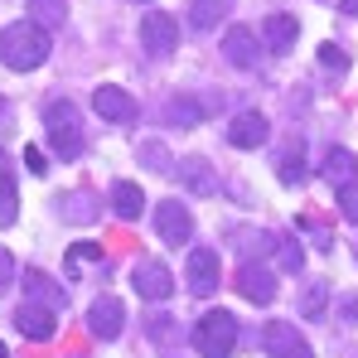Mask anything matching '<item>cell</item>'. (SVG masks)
I'll use <instances>...</instances> for the list:
<instances>
[{
    "label": "cell",
    "instance_id": "obj_8",
    "mask_svg": "<svg viewBox=\"0 0 358 358\" xmlns=\"http://www.w3.org/2000/svg\"><path fill=\"white\" fill-rule=\"evenodd\" d=\"M131 286H136V296H141V300H170V296H175V276H170L165 262H136Z\"/></svg>",
    "mask_w": 358,
    "mask_h": 358
},
{
    "label": "cell",
    "instance_id": "obj_16",
    "mask_svg": "<svg viewBox=\"0 0 358 358\" xmlns=\"http://www.w3.org/2000/svg\"><path fill=\"white\" fill-rule=\"evenodd\" d=\"M175 175L194 189V194H213L218 189V175L208 170V160H199V155H189V160H175Z\"/></svg>",
    "mask_w": 358,
    "mask_h": 358
},
{
    "label": "cell",
    "instance_id": "obj_2",
    "mask_svg": "<svg viewBox=\"0 0 358 358\" xmlns=\"http://www.w3.org/2000/svg\"><path fill=\"white\" fill-rule=\"evenodd\" d=\"M44 131H49V150L59 160H78L83 155V117H78V107L68 97L44 107Z\"/></svg>",
    "mask_w": 358,
    "mask_h": 358
},
{
    "label": "cell",
    "instance_id": "obj_18",
    "mask_svg": "<svg viewBox=\"0 0 358 358\" xmlns=\"http://www.w3.org/2000/svg\"><path fill=\"white\" fill-rule=\"evenodd\" d=\"M354 170H358V160L344 150V145L324 150V179H329V184H349V179H354Z\"/></svg>",
    "mask_w": 358,
    "mask_h": 358
},
{
    "label": "cell",
    "instance_id": "obj_26",
    "mask_svg": "<svg viewBox=\"0 0 358 358\" xmlns=\"http://www.w3.org/2000/svg\"><path fill=\"white\" fill-rule=\"evenodd\" d=\"M276 247H281V252H276L281 271H300V266H305V252H300V242H296V238H281Z\"/></svg>",
    "mask_w": 358,
    "mask_h": 358
},
{
    "label": "cell",
    "instance_id": "obj_29",
    "mask_svg": "<svg viewBox=\"0 0 358 358\" xmlns=\"http://www.w3.org/2000/svg\"><path fill=\"white\" fill-rule=\"evenodd\" d=\"M320 68H329V73H344V68H349V54H344L339 44H320Z\"/></svg>",
    "mask_w": 358,
    "mask_h": 358
},
{
    "label": "cell",
    "instance_id": "obj_24",
    "mask_svg": "<svg viewBox=\"0 0 358 358\" xmlns=\"http://www.w3.org/2000/svg\"><path fill=\"white\" fill-rule=\"evenodd\" d=\"M324 305H329V286H324V281H315V286L305 291V300H300V315H305V320H320V315H324Z\"/></svg>",
    "mask_w": 358,
    "mask_h": 358
},
{
    "label": "cell",
    "instance_id": "obj_13",
    "mask_svg": "<svg viewBox=\"0 0 358 358\" xmlns=\"http://www.w3.org/2000/svg\"><path fill=\"white\" fill-rule=\"evenodd\" d=\"M238 291H242L247 300H257V305H271V300H276V276H271L266 266H257V262H242Z\"/></svg>",
    "mask_w": 358,
    "mask_h": 358
},
{
    "label": "cell",
    "instance_id": "obj_37",
    "mask_svg": "<svg viewBox=\"0 0 358 358\" xmlns=\"http://www.w3.org/2000/svg\"><path fill=\"white\" fill-rule=\"evenodd\" d=\"M136 5H141V0H136ZM145 5H150V0H145Z\"/></svg>",
    "mask_w": 358,
    "mask_h": 358
},
{
    "label": "cell",
    "instance_id": "obj_33",
    "mask_svg": "<svg viewBox=\"0 0 358 358\" xmlns=\"http://www.w3.org/2000/svg\"><path fill=\"white\" fill-rule=\"evenodd\" d=\"M24 165H29V175H49V170H44V150H34V145L24 150Z\"/></svg>",
    "mask_w": 358,
    "mask_h": 358
},
{
    "label": "cell",
    "instance_id": "obj_27",
    "mask_svg": "<svg viewBox=\"0 0 358 358\" xmlns=\"http://www.w3.org/2000/svg\"><path fill=\"white\" fill-rule=\"evenodd\" d=\"M276 170H281V184H300V179H305V160H300V145L281 155V165H276Z\"/></svg>",
    "mask_w": 358,
    "mask_h": 358
},
{
    "label": "cell",
    "instance_id": "obj_32",
    "mask_svg": "<svg viewBox=\"0 0 358 358\" xmlns=\"http://www.w3.org/2000/svg\"><path fill=\"white\" fill-rule=\"evenodd\" d=\"M10 281H15V257H10V252L0 247V291H5Z\"/></svg>",
    "mask_w": 358,
    "mask_h": 358
},
{
    "label": "cell",
    "instance_id": "obj_5",
    "mask_svg": "<svg viewBox=\"0 0 358 358\" xmlns=\"http://www.w3.org/2000/svg\"><path fill=\"white\" fill-rule=\"evenodd\" d=\"M184 276H189V291L194 296H213L218 291V276H223V262L213 247H194L189 262H184Z\"/></svg>",
    "mask_w": 358,
    "mask_h": 358
},
{
    "label": "cell",
    "instance_id": "obj_35",
    "mask_svg": "<svg viewBox=\"0 0 358 358\" xmlns=\"http://www.w3.org/2000/svg\"><path fill=\"white\" fill-rule=\"evenodd\" d=\"M10 175V155H5V150H0V179Z\"/></svg>",
    "mask_w": 358,
    "mask_h": 358
},
{
    "label": "cell",
    "instance_id": "obj_17",
    "mask_svg": "<svg viewBox=\"0 0 358 358\" xmlns=\"http://www.w3.org/2000/svg\"><path fill=\"white\" fill-rule=\"evenodd\" d=\"M112 208H117V218H141V208H145V194H141V184H131V179H121L112 184Z\"/></svg>",
    "mask_w": 358,
    "mask_h": 358
},
{
    "label": "cell",
    "instance_id": "obj_15",
    "mask_svg": "<svg viewBox=\"0 0 358 358\" xmlns=\"http://www.w3.org/2000/svg\"><path fill=\"white\" fill-rule=\"evenodd\" d=\"M223 54L233 68H252L257 63V34L247 29V24H233L228 34H223Z\"/></svg>",
    "mask_w": 358,
    "mask_h": 358
},
{
    "label": "cell",
    "instance_id": "obj_4",
    "mask_svg": "<svg viewBox=\"0 0 358 358\" xmlns=\"http://www.w3.org/2000/svg\"><path fill=\"white\" fill-rule=\"evenodd\" d=\"M262 349H266V358H315V349L305 344V334H300L291 320L266 324L262 329Z\"/></svg>",
    "mask_w": 358,
    "mask_h": 358
},
{
    "label": "cell",
    "instance_id": "obj_20",
    "mask_svg": "<svg viewBox=\"0 0 358 358\" xmlns=\"http://www.w3.org/2000/svg\"><path fill=\"white\" fill-rule=\"evenodd\" d=\"M59 208H63V218H68V223H92V218H97V199H92L87 189L68 194V199H63Z\"/></svg>",
    "mask_w": 358,
    "mask_h": 358
},
{
    "label": "cell",
    "instance_id": "obj_9",
    "mask_svg": "<svg viewBox=\"0 0 358 358\" xmlns=\"http://www.w3.org/2000/svg\"><path fill=\"white\" fill-rule=\"evenodd\" d=\"M155 228H160V238L170 242V247H184V242L194 238V213H189L179 199H165V203L155 208Z\"/></svg>",
    "mask_w": 358,
    "mask_h": 358
},
{
    "label": "cell",
    "instance_id": "obj_3",
    "mask_svg": "<svg viewBox=\"0 0 358 358\" xmlns=\"http://www.w3.org/2000/svg\"><path fill=\"white\" fill-rule=\"evenodd\" d=\"M194 349L203 358H228L238 349V320L228 315V310H213V315H203L199 324H194Z\"/></svg>",
    "mask_w": 358,
    "mask_h": 358
},
{
    "label": "cell",
    "instance_id": "obj_22",
    "mask_svg": "<svg viewBox=\"0 0 358 358\" xmlns=\"http://www.w3.org/2000/svg\"><path fill=\"white\" fill-rule=\"evenodd\" d=\"M29 15L49 29V24H63L68 20V0H29Z\"/></svg>",
    "mask_w": 358,
    "mask_h": 358
},
{
    "label": "cell",
    "instance_id": "obj_1",
    "mask_svg": "<svg viewBox=\"0 0 358 358\" xmlns=\"http://www.w3.org/2000/svg\"><path fill=\"white\" fill-rule=\"evenodd\" d=\"M49 59V29L39 20H15L0 29V63L15 73H34Z\"/></svg>",
    "mask_w": 358,
    "mask_h": 358
},
{
    "label": "cell",
    "instance_id": "obj_28",
    "mask_svg": "<svg viewBox=\"0 0 358 358\" xmlns=\"http://www.w3.org/2000/svg\"><path fill=\"white\" fill-rule=\"evenodd\" d=\"M199 117H203V107H194V102H170L165 107V121H179V126H194Z\"/></svg>",
    "mask_w": 358,
    "mask_h": 358
},
{
    "label": "cell",
    "instance_id": "obj_7",
    "mask_svg": "<svg viewBox=\"0 0 358 358\" xmlns=\"http://www.w3.org/2000/svg\"><path fill=\"white\" fill-rule=\"evenodd\" d=\"M54 324H59V315H54V305H39V300H24L20 310H15V329L29 339V344H49L54 339Z\"/></svg>",
    "mask_w": 358,
    "mask_h": 358
},
{
    "label": "cell",
    "instance_id": "obj_34",
    "mask_svg": "<svg viewBox=\"0 0 358 358\" xmlns=\"http://www.w3.org/2000/svg\"><path fill=\"white\" fill-rule=\"evenodd\" d=\"M344 320H349V324H358V296L344 300Z\"/></svg>",
    "mask_w": 358,
    "mask_h": 358
},
{
    "label": "cell",
    "instance_id": "obj_19",
    "mask_svg": "<svg viewBox=\"0 0 358 358\" xmlns=\"http://www.w3.org/2000/svg\"><path fill=\"white\" fill-rule=\"evenodd\" d=\"M228 15V0H189V24L194 29H213Z\"/></svg>",
    "mask_w": 358,
    "mask_h": 358
},
{
    "label": "cell",
    "instance_id": "obj_6",
    "mask_svg": "<svg viewBox=\"0 0 358 358\" xmlns=\"http://www.w3.org/2000/svg\"><path fill=\"white\" fill-rule=\"evenodd\" d=\"M141 44H145V54H155V59H165V54H175L179 44V20L175 15H141Z\"/></svg>",
    "mask_w": 358,
    "mask_h": 358
},
{
    "label": "cell",
    "instance_id": "obj_21",
    "mask_svg": "<svg viewBox=\"0 0 358 358\" xmlns=\"http://www.w3.org/2000/svg\"><path fill=\"white\" fill-rule=\"evenodd\" d=\"M24 291H29V300H39V305H54V310L63 305V291L44 276V271H24Z\"/></svg>",
    "mask_w": 358,
    "mask_h": 358
},
{
    "label": "cell",
    "instance_id": "obj_11",
    "mask_svg": "<svg viewBox=\"0 0 358 358\" xmlns=\"http://www.w3.org/2000/svg\"><path fill=\"white\" fill-rule=\"evenodd\" d=\"M92 107H97V117H107V121H136V97L126 87H117V83H102L92 92Z\"/></svg>",
    "mask_w": 358,
    "mask_h": 358
},
{
    "label": "cell",
    "instance_id": "obj_25",
    "mask_svg": "<svg viewBox=\"0 0 358 358\" xmlns=\"http://www.w3.org/2000/svg\"><path fill=\"white\" fill-rule=\"evenodd\" d=\"M141 160H145L150 170H160V175H175V160H170V150H165V145H155V141H145V145H141Z\"/></svg>",
    "mask_w": 358,
    "mask_h": 358
},
{
    "label": "cell",
    "instance_id": "obj_14",
    "mask_svg": "<svg viewBox=\"0 0 358 358\" xmlns=\"http://www.w3.org/2000/svg\"><path fill=\"white\" fill-rule=\"evenodd\" d=\"M296 34H300L296 15H266V20H262V44H266L271 54H286V49L296 44Z\"/></svg>",
    "mask_w": 358,
    "mask_h": 358
},
{
    "label": "cell",
    "instance_id": "obj_12",
    "mask_svg": "<svg viewBox=\"0 0 358 358\" xmlns=\"http://www.w3.org/2000/svg\"><path fill=\"white\" fill-rule=\"evenodd\" d=\"M266 117L262 112H238L233 126H228V145L233 150H257V145H266Z\"/></svg>",
    "mask_w": 358,
    "mask_h": 358
},
{
    "label": "cell",
    "instance_id": "obj_10",
    "mask_svg": "<svg viewBox=\"0 0 358 358\" xmlns=\"http://www.w3.org/2000/svg\"><path fill=\"white\" fill-rule=\"evenodd\" d=\"M121 324H126V305H121L117 296H97V300H92V310H87V329H92L102 344L117 339Z\"/></svg>",
    "mask_w": 358,
    "mask_h": 358
},
{
    "label": "cell",
    "instance_id": "obj_36",
    "mask_svg": "<svg viewBox=\"0 0 358 358\" xmlns=\"http://www.w3.org/2000/svg\"><path fill=\"white\" fill-rule=\"evenodd\" d=\"M0 358H10V354H5V344H0Z\"/></svg>",
    "mask_w": 358,
    "mask_h": 358
},
{
    "label": "cell",
    "instance_id": "obj_30",
    "mask_svg": "<svg viewBox=\"0 0 358 358\" xmlns=\"http://www.w3.org/2000/svg\"><path fill=\"white\" fill-rule=\"evenodd\" d=\"M339 213H344L349 223H358V184H354V179L339 184Z\"/></svg>",
    "mask_w": 358,
    "mask_h": 358
},
{
    "label": "cell",
    "instance_id": "obj_31",
    "mask_svg": "<svg viewBox=\"0 0 358 358\" xmlns=\"http://www.w3.org/2000/svg\"><path fill=\"white\" fill-rule=\"evenodd\" d=\"M97 257H102L97 242H78V247H73V262H97Z\"/></svg>",
    "mask_w": 358,
    "mask_h": 358
},
{
    "label": "cell",
    "instance_id": "obj_23",
    "mask_svg": "<svg viewBox=\"0 0 358 358\" xmlns=\"http://www.w3.org/2000/svg\"><path fill=\"white\" fill-rule=\"evenodd\" d=\"M15 208H20V199H15V170H10V175L0 179V228H10L20 218Z\"/></svg>",
    "mask_w": 358,
    "mask_h": 358
}]
</instances>
